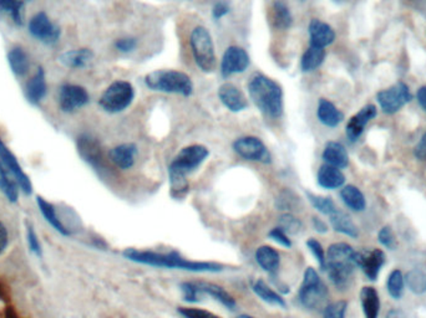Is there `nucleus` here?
<instances>
[{"label": "nucleus", "instance_id": "46", "mask_svg": "<svg viewBox=\"0 0 426 318\" xmlns=\"http://www.w3.org/2000/svg\"><path fill=\"white\" fill-rule=\"evenodd\" d=\"M379 241H380L381 245L385 246L387 249H390V250H394L395 246H397L395 236L392 234V230L389 226H384L379 231Z\"/></svg>", "mask_w": 426, "mask_h": 318}, {"label": "nucleus", "instance_id": "16", "mask_svg": "<svg viewBox=\"0 0 426 318\" xmlns=\"http://www.w3.org/2000/svg\"><path fill=\"white\" fill-rule=\"evenodd\" d=\"M78 154L89 163L91 167L101 169L104 167V152L99 140L90 134H81L78 138Z\"/></svg>", "mask_w": 426, "mask_h": 318}, {"label": "nucleus", "instance_id": "13", "mask_svg": "<svg viewBox=\"0 0 426 318\" xmlns=\"http://www.w3.org/2000/svg\"><path fill=\"white\" fill-rule=\"evenodd\" d=\"M0 162L3 163L11 174L17 179L18 185L22 190V193L25 196H32L33 194V183L29 178V175L22 171L20 163L17 159V157L14 156V153L6 147V143L0 138Z\"/></svg>", "mask_w": 426, "mask_h": 318}, {"label": "nucleus", "instance_id": "15", "mask_svg": "<svg viewBox=\"0 0 426 318\" xmlns=\"http://www.w3.org/2000/svg\"><path fill=\"white\" fill-rule=\"evenodd\" d=\"M355 261L357 266L363 270L368 279L376 281L383 265L385 263V254L379 249H365L362 252H357Z\"/></svg>", "mask_w": 426, "mask_h": 318}, {"label": "nucleus", "instance_id": "33", "mask_svg": "<svg viewBox=\"0 0 426 318\" xmlns=\"http://www.w3.org/2000/svg\"><path fill=\"white\" fill-rule=\"evenodd\" d=\"M325 59V50L323 48H318V46H309L308 50L305 51L302 56V62H301V66H302L303 73H310L317 70L318 67L324 62Z\"/></svg>", "mask_w": 426, "mask_h": 318}, {"label": "nucleus", "instance_id": "32", "mask_svg": "<svg viewBox=\"0 0 426 318\" xmlns=\"http://www.w3.org/2000/svg\"><path fill=\"white\" fill-rule=\"evenodd\" d=\"M331 223L333 229L341 233V234L348 235L350 238H357L359 234L358 228L354 224L353 220L345 212L336 210L333 212L331 217Z\"/></svg>", "mask_w": 426, "mask_h": 318}, {"label": "nucleus", "instance_id": "26", "mask_svg": "<svg viewBox=\"0 0 426 318\" xmlns=\"http://www.w3.org/2000/svg\"><path fill=\"white\" fill-rule=\"evenodd\" d=\"M317 116L320 122L323 123L327 127H336L338 124H341L344 120V113L339 111L331 101L320 99V105H318V111Z\"/></svg>", "mask_w": 426, "mask_h": 318}, {"label": "nucleus", "instance_id": "19", "mask_svg": "<svg viewBox=\"0 0 426 318\" xmlns=\"http://www.w3.org/2000/svg\"><path fill=\"white\" fill-rule=\"evenodd\" d=\"M219 97L230 111L241 112L248 107L246 97L235 85L224 84L219 89Z\"/></svg>", "mask_w": 426, "mask_h": 318}, {"label": "nucleus", "instance_id": "51", "mask_svg": "<svg viewBox=\"0 0 426 318\" xmlns=\"http://www.w3.org/2000/svg\"><path fill=\"white\" fill-rule=\"evenodd\" d=\"M414 156L416 157V159L426 162V132L422 134L419 143L415 147Z\"/></svg>", "mask_w": 426, "mask_h": 318}, {"label": "nucleus", "instance_id": "57", "mask_svg": "<svg viewBox=\"0 0 426 318\" xmlns=\"http://www.w3.org/2000/svg\"><path fill=\"white\" fill-rule=\"evenodd\" d=\"M235 318H254L252 316H248V315H241V316H238V317Z\"/></svg>", "mask_w": 426, "mask_h": 318}, {"label": "nucleus", "instance_id": "12", "mask_svg": "<svg viewBox=\"0 0 426 318\" xmlns=\"http://www.w3.org/2000/svg\"><path fill=\"white\" fill-rule=\"evenodd\" d=\"M90 96L88 91L78 85H62L59 91V107L62 112L71 113L89 103Z\"/></svg>", "mask_w": 426, "mask_h": 318}, {"label": "nucleus", "instance_id": "10", "mask_svg": "<svg viewBox=\"0 0 426 318\" xmlns=\"http://www.w3.org/2000/svg\"><path fill=\"white\" fill-rule=\"evenodd\" d=\"M28 29L34 39L46 45L56 44L62 35L60 28L51 22L50 17H48L44 11L36 13L29 20Z\"/></svg>", "mask_w": 426, "mask_h": 318}, {"label": "nucleus", "instance_id": "2", "mask_svg": "<svg viewBox=\"0 0 426 318\" xmlns=\"http://www.w3.org/2000/svg\"><path fill=\"white\" fill-rule=\"evenodd\" d=\"M208 154L209 153L205 145H192L181 150L174 157L168 168L171 194L174 198L181 199L187 194L190 188L187 175L200 167L207 159Z\"/></svg>", "mask_w": 426, "mask_h": 318}, {"label": "nucleus", "instance_id": "8", "mask_svg": "<svg viewBox=\"0 0 426 318\" xmlns=\"http://www.w3.org/2000/svg\"><path fill=\"white\" fill-rule=\"evenodd\" d=\"M135 89L132 85L126 81H116L107 87L106 91L101 95L99 105L104 111L110 113L126 110L134 101Z\"/></svg>", "mask_w": 426, "mask_h": 318}, {"label": "nucleus", "instance_id": "55", "mask_svg": "<svg viewBox=\"0 0 426 318\" xmlns=\"http://www.w3.org/2000/svg\"><path fill=\"white\" fill-rule=\"evenodd\" d=\"M387 318H406L405 313L399 308H392L387 312Z\"/></svg>", "mask_w": 426, "mask_h": 318}, {"label": "nucleus", "instance_id": "3", "mask_svg": "<svg viewBox=\"0 0 426 318\" xmlns=\"http://www.w3.org/2000/svg\"><path fill=\"white\" fill-rule=\"evenodd\" d=\"M248 92L258 110L269 117L278 118L283 113V91L275 80L263 73H254L248 82Z\"/></svg>", "mask_w": 426, "mask_h": 318}, {"label": "nucleus", "instance_id": "48", "mask_svg": "<svg viewBox=\"0 0 426 318\" xmlns=\"http://www.w3.org/2000/svg\"><path fill=\"white\" fill-rule=\"evenodd\" d=\"M231 6L228 1L226 0H221L219 3H216L212 9V15L216 20H219L221 17H224V15H227L230 13Z\"/></svg>", "mask_w": 426, "mask_h": 318}, {"label": "nucleus", "instance_id": "4", "mask_svg": "<svg viewBox=\"0 0 426 318\" xmlns=\"http://www.w3.org/2000/svg\"><path fill=\"white\" fill-rule=\"evenodd\" d=\"M357 252L345 243H336L329 246L325 255V268L331 282L339 287H347L357 268Z\"/></svg>", "mask_w": 426, "mask_h": 318}, {"label": "nucleus", "instance_id": "7", "mask_svg": "<svg viewBox=\"0 0 426 318\" xmlns=\"http://www.w3.org/2000/svg\"><path fill=\"white\" fill-rule=\"evenodd\" d=\"M190 43L197 66L203 73H212L216 67V54L212 38L207 29L203 27L193 29L191 33Z\"/></svg>", "mask_w": 426, "mask_h": 318}, {"label": "nucleus", "instance_id": "43", "mask_svg": "<svg viewBox=\"0 0 426 318\" xmlns=\"http://www.w3.org/2000/svg\"><path fill=\"white\" fill-rule=\"evenodd\" d=\"M347 302L338 301L324 308V318H345Z\"/></svg>", "mask_w": 426, "mask_h": 318}, {"label": "nucleus", "instance_id": "23", "mask_svg": "<svg viewBox=\"0 0 426 318\" xmlns=\"http://www.w3.org/2000/svg\"><path fill=\"white\" fill-rule=\"evenodd\" d=\"M318 185L324 189H338L345 183V177L339 168L324 164L318 171Z\"/></svg>", "mask_w": 426, "mask_h": 318}, {"label": "nucleus", "instance_id": "50", "mask_svg": "<svg viewBox=\"0 0 426 318\" xmlns=\"http://www.w3.org/2000/svg\"><path fill=\"white\" fill-rule=\"evenodd\" d=\"M294 201L296 199L293 198V194L291 191H284L280 194L278 201H277V205L280 209H291V207H294Z\"/></svg>", "mask_w": 426, "mask_h": 318}, {"label": "nucleus", "instance_id": "38", "mask_svg": "<svg viewBox=\"0 0 426 318\" xmlns=\"http://www.w3.org/2000/svg\"><path fill=\"white\" fill-rule=\"evenodd\" d=\"M406 284L411 292L421 295L426 292V270L425 268H414L406 274Z\"/></svg>", "mask_w": 426, "mask_h": 318}, {"label": "nucleus", "instance_id": "54", "mask_svg": "<svg viewBox=\"0 0 426 318\" xmlns=\"http://www.w3.org/2000/svg\"><path fill=\"white\" fill-rule=\"evenodd\" d=\"M313 226L314 229L317 230L318 233H327L328 231V226L325 225L324 222H322L320 218H313Z\"/></svg>", "mask_w": 426, "mask_h": 318}, {"label": "nucleus", "instance_id": "45", "mask_svg": "<svg viewBox=\"0 0 426 318\" xmlns=\"http://www.w3.org/2000/svg\"><path fill=\"white\" fill-rule=\"evenodd\" d=\"M307 246H308L309 250L313 254L314 257L317 259V261L320 263V268L324 270L325 268V252L323 246L320 244V241L315 240V239H309L307 241Z\"/></svg>", "mask_w": 426, "mask_h": 318}, {"label": "nucleus", "instance_id": "28", "mask_svg": "<svg viewBox=\"0 0 426 318\" xmlns=\"http://www.w3.org/2000/svg\"><path fill=\"white\" fill-rule=\"evenodd\" d=\"M19 185L11 171L0 162V191L11 203L19 201Z\"/></svg>", "mask_w": 426, "mask_h": 318}, {"label": "nucleus", "instance_id": "39", "mask_svg": "<svg viewBox=\"0 0 426 318\" xmlns=\"http://www.w3.org/2000/svg\"><path fill=\"white\" fill-rule=\"evenodd\" d=\"M404 284H405V279H404L403 274H401L400 270H394L392 274L389 275L387 287L392 298L400 300L403 297Z\"/></svg>", "mask_w": 426, "mask_h": 318}, {"label": "nucleus", "instance_id": "35", "mask_svg": "<svg viewBox=\"0 0 426 318\" xmlns=\"http://www.w3.org/2000/svg\"><path fill=\"white\" fill-rule=\"evenodd\" d=\"M253 291L256 292L261 300H263L264 302H267L269 305H273V306H278V308H287L286 301L284 298L278 295L272 287H269L264 281L262 280H258L254 282L253 285Z\"/></svg>", "mask_w": 426, "mask_h": 318}, {"label": "nucleus", "instance_id": "42", "mask_svg": "<svg viewBox=\"0 0 426 318\" xmlns=\"http://www.w3.org/2000/svg\"><path fill=\"white\" fill-rule=\"evenodd\" d=\"M282 229L286 231L287 234H297L302 229V223L299 219L293 217L291 214H284L280 220Z\"/></svg>", "mask_w": 426, "mask_h": 318}, {"label": "nucleus", "instance_id": "30", "mask_svg": "<svg viewBox=\"0 0 426 318\" xmlns=\"http://www.w3.org/2000/svg\"><path fill=\"white\" fill-rule=\"evenodd\" d=\"M360 301L365 318H378L380 300L374 287H363L360 291Z\"/></svg>", "mask_w": 426, "mask_h": 318}, {"label": "nucleus", "instance_id": "58", "mask_svg": "<svg viewBox=\"0 0 426 318\" xmlns=\"http://www.w3.org/2000/svg\"><path fill=\"white\" fill-rule=\"evenodd\" d=\"M28 1H32V0H28Z\"/></svg>", "mask_w": 426, "mask_h": 318}, {"label": "nucleus", "instance_id": "20", "mask_svg": "<svg viewBox=\"0 0 426 318\" xmlns=\"http://www.w3.org/2000/svg\"><path fill=\"white\" fill-rule=\"evenodd\" d=\"M48 92V85H46V76L43 67H38L36 73H34L33 78L29 80L27 87H25V96L29 102L36 106L41 101L44 100Z\"/></svg>", "mask_w": 426, "mask_h": 318}, {"label": "nucleus", "instance_id": "52", "mask_svg": "<svg viewBox=\"0 0 426 318\" xmlns=\"http://www.w3.org/2000/svg\"><path fill=\"white\" fill-rule=\"evenodd\" d=\"M9 245V234L6 225L0 222V256L6 252Z\"/></svg>", "mask_w": 426, "mask_h": 318}, {"label": "nucleus", "instance_id": "1", "mask_svg": "<svg viewBox=\"0 0 426 318\" xmlns=\"http://www.w3.org/2000/svg\"><path fill=\"white\" fill-rule=\"evenodd\" d=\"M123 256L134 263H145L156 268H179L193 273H219L224 266L217 263L207 261H191L181 256L179 252H142L136 249H128L123 252Z\"/></svg>", "mask_w": 426, "mask_h": 318}, {"label": "nucleus", "instance_id": "22", "mask_svg": "<svg viewBox=\"0 0 426 318\" xmlns=\"http://www.w3.org/2000/svg\"><path fill=\"white\" fill-rule=\"evenodd\" d=\"M111 162L120 169H129L132 167L137 157V147L132 143H125L112 148L110 153Z\"/></svg>", "mask_w": 426, "mask_h": 318}, {"label": "nucleus", "instance_id": "34", "mask_svg": "<svg viewBox=\"0 0 426 318\" xmlns=\"http://www.w3.org/2000/svg\"><path fill=\"white\" fill-rule=\"evenodd\" d=\"M341 196H342L344 204L349 209H352L354 212H363L364 210L365 205H366L364 194L357 187H354V185L344 187L341 191Z\"/></svg>", "mask_w": 426, "mask_h": 318}, {"label": "nucleus", "instance_id": "5", "mask_svg": "<svg viewBox=\"0 0 426 318\" xmlns=\"http://www.w3.org/2000/svg\"><path fill=\"white\" fill-rule=\"evenodd\" d=\"M145 84L152 91L166 94L191 96L193 92V85L190 76L174 70H157L147 73Z\"/></svg>", "mask_w": 426, "mask_h": 318}, {"label": "nucleus", "instance_id": "25", "mask_svg": "<svg viewBox=\"0 0 426 318\" xmlns=\"http://www.w3.org/2000/svg\"><path fill=\"white\" fill-rule=\"evenodd\" d=\"M36 204H38L40 212L44 217L45 220L50 224L51 226L57 233H60L64 236H69V235L71 234L70 230L67 229V226H65V224L62 223V219H60V217L56 212L55 207L51 203L45 201L43 196H36Z\"/></svg>", "mask_w": 426, "mask_h": 318}, {"label": "nucleus", "instance_id": "53", "mask_svg": "<svg viewBox=\"0 0 426 318\" xmlns=\"http://www.w3.org/2000/svg\"><path fill=\"white\" fill-rule=\"evenodd\" d=\"M416 99H418V102L420 103V106L422 107V110L426 112V86H422L418 89Z\"/></svg>", "mask_w": 426, "mask_h": 318}, {"label": "nucleus", "instance_id": "11", "mask_svg": "<svg viewBox=\"0 0 426 318\" xmlns=\"http://www.w3.org/2000/svg\"><path fill=\"white\" fill-rule=\"evenodd\" d=\"M233 150L238 156L253 162L270 163V153L262 140L257 137H242L233 143Z\"/></svg>", "mask_w": 426, "mask_h": 318}, {"label": "nucleus", "instance_id": "31", "mask_svg": "<svg viewBox=\"0 0 426 318\" xmlns=\"http://www.w3.org/2000/svg\"><path fill=\"white\" fill-rule=\"evenodd\" d=\"M8 64H9L13 73L20 78L27 75L29 67H30L28 54L22 48H13L8 52Z\"/></svg>", "mask_w": 426, "mask_h": 318}, {"label": "nucleus", "instance_id": "9", "mask_svg": "<svg viewBox=\"0 0 426 318\" xmlns=\"http://www.w3.org/2000/svg\"><path fill=\"white\" fill-rule=\"evenodd\" d=\"M376 100L379 102L384 113L394 115L413 100V95L410 92L408 85L403 81H399L397 84L392 85V87L378 92Z\"/></svg>", "mask_w": 426, "mask_h": 318}, {"label": "nucleus", "instance_id": "56", "mask_svg": "<svg viewBox=\"0 0 426 318\" xmlns=\"http://www.w3.org/2000/svg\"><path fill=\"white\" fill-rule=\"evenodd\" d=\"M333 1L336 3V4H342V3H345V1H349V0H333Z\"/></svg>", "mask_w": 426, "mask_h": 318}, {"label": "nucleus", "instance_id": "24", "mask_svg": "<svg viewBox=\"0 0 426 318\" xmlns=\"http://www.w3.org/2000/svg\"><path fill=\"white\" fill-rule=\"evenodd\" d=\"M323 159L327 164L333 166V167L347 168L349 164V156H348L347 150L342 143L338 142H328L325 145L324 151H323Z\"/></svg>", "mask_w": 426, "mask_h": 318}, {"label": "nucleus", "instance_id": "40", "mask_svg": "<svg viewBox=\"0 0 426 318\" xmlns=\"http://www.w3.org/2000/svg\"><path fill=\"white\" fill-rule=\"evenodd\" d=\"M307 196H308L309 201L312 203V205L318 212L324 214V215L331 217L333 212L338 210L334 201H331V198H328V196H315V194H312V193H307Z\"/></svg>", "mask_w": 426, "mask_h": 318}, {"label": "nucleus", "instance_id": "47", "mask_svg": "<svg viewBox=\"0 0 426 318\" xmlns=\"http://www.w3.org/2000/svg\"><path fill=\"white\" fill-rule=\"evenodd\" d=\"M268 236L272 240H275V243H278L280 245L284 246V247H291V241L288 238V234L280 226L270 230Z\"/></svg>", "mask_w": 426, "mask_h": 318}, {"label": "nucleus", "instance_id": "17", "mask_svg": "<svg viewBox=\"0 0 426 318\" xmlns=\"http://www.w3.org/2000/svg\"><path fill=\"white\" fill-rule=\"evenodd\" d=\"M376 115H378V110H376V107L374 105H366L358 113H355L353 117L349 120L347 129H345L348 140H350L352 143L357 142L359 140V137L364 132L365 126L373 118H376Z\"/></svg>", "mask_w": 426, "mask_h": 318}, {"label": "nucleus", "instance_id": "44", "mask_svg": "<svg viewBox=\"0 0 426 318\" xmlns=\"http://www.w3.org/2000/svg\"><path fill=\"white\" fill-rule=\"evenodd\" d=\"M179 312L182 317L185 318H221L212 312H208L206 310L195 308H179Z\"/></svg>", "mask_w": 426, "mask_h": 318}, {"label": "nucleus", "instance_id": "14", "mask_svg": "<svg viewBox=\"0 0 426 318\" xmlns=\"http://www.w3.org/2000/svg\"><path fill=\"white\" fill-rule=\"evenodd\" d=\"M249 66V55L240 46H231L222 57L221 73L224 78H230L235 73L246 71Z\"/></svg>", "mask_w": 426, "mask_h": 318}, {"label": "nucleus", "instance_id": "6", "mask_svg": "<svg viewBox=\"0 0 426 318\" xmlns=\"http://www.w3.org/2000/svg\"><path fill=\"white\" fill-rule=\"evenodd\" d=\"M328 289L320 280V275L313 268H308L304 273L302 286L299 289V301L308 310H324L328 305Z\"/></svg>", "mask_w": 426, "mask_h": 318}, {"label": "nucleus", "instance_id": "21", "mask_svg": "<svg viewBox=\"0 0 426 318\" xmlns=\"http://www.w3.org/2000/svg\"><path fill=\"white\" fill-rule=\"evenodd\" d=\"M195 284H196L197 290L200 292V296L212 297L213 300L222 303L228 310H235L237 306L233 296H231L224 287L216 285V284H211V282H201V281L195 282Z\"/></svg>", "mask_w": 426, "mask_h": 318}, {"label": "nucleus", "instance_id": "37", "mask_svg": "<svg viewBox=\"0 0 426 318\" xmlns=\"http://www.w3.org/2000/svg\"><path fill=\"white\" fill-rule=\"evenodd\" d=\"M0 10L11 14V19L19 27H22L24 24V13H25L24 0H0Z\"/></svg>", "mask_w": 426, "mask_h": 318}, {"label": "nucleus", "instance_id": "49", "mask_svg": "<svg viewBox=\"0 0 426 318\" xmlns=\"http://www.w3.org/2000/svg\"><path fill=\"white\" fill-rule=\"evenodd\" d=\"M116 49L121 52H130V51L135 50L136 46H137V40L134 38H123V39H118L116 41Z\"/></svg>", "mask_w": 426, "mask_h": 318}, {"label": "nucleus", "instance_id": "18", "mask_svg": "<svg viewBox=\"0 0 426 318\" xmlns=\"http://www.w3.org/2000/svg\"><path fill=\"white\" fill-rule=\"evenodd\" d=\"M309 38L310 45L323 48L333 44L336 40V31L329 24L322 22L320 19H313L309 22Z\"/></svg>", "mask_w": 426, "mask_h": 318}, {"label": "nucleus", "instance_id": "27", "mask_svg": "<svg viewBox=\"0 0 426 318\" xmlns=\"http://www.w3.org/2000/svg\"><path fill=\"white\" fill-rule=\"evenodd\" d=\"M256 261L264 271L273 275L278 271L280 265V254L270 246H261L256 252Z\"/></svg>", "mask_w": 426, "mask_h": 318}, {"label": "nucleus", "instance_id": "36", "mask_svg": "<svg viewBox=\"0 0 426 318\" xmlns=\"http://www.w3.org/2000/svg\"><path fill=\"white\" fill-rule=\"evenodd\" d=\"M272 20H273L275 28L280 29V30L291 28L293 17H291L289 8L287 6L284 1H280V0L275 1L273 8H272Z\"/></svg>", "mask_w": 426, "mask_h": 318}, {"label": "nucleus", "instance_id": "41", "mask_svg": "<svg viewBox=\"0 0 426 318\" xmlns=\"http://www.w3.org/2000/svg\"><path fill=\"white\" fill-rule=\"evenodd\" d=\"M27 243H28L29 250L35 254L36 256H43V247L40 244L39 238L36 231L34 229L33 225L27 222Z\"/></svg>", "mask_w": 426, "mask_h": 318}, {"label": "nucleus", "instance_id": "29", "mask_svg": "<svg viewBox=\"0 0 426 318\" xmlns=\"http://www.w3.org/2000/svg\"><path fill=\"white\" fill-rule=\"evenodd\" d=\"M92 57L94 54L90 49H78L64 52L57 60L67 68H83L92 60Z\"/></svg>", "mask_w": 426, "mask_h": 318}]
</instances>
